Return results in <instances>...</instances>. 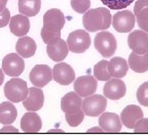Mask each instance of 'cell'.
<instances>
[{"label":"cell","instance_id":"1","mask_svg":"<svg viewBox=\"0 0 148 138\" xmlns=\"http://www.w3.org/2000/svg\"><path fill=\"white\" fill-rule=\"evenodd\" d=\"M83 27L88 32H98V31L108 30L112 24V18L109 9L99 7V8L88 9L82 18Z\"/></svg>","mask_w":148,"mask_h":138},{"label":"cell","instance_id":"2","mask_svg":"<svg viewBox=\"0 0 148 138\" xmlns=\"http://www.w3.org/2000/svg\"><path fill=\"white\" fill-rule=\"evenodd\" d=\"M29 88L26 81L20 78H12L4 85V95L12 103L22 102L28 97Z\"/></svg>","mask_w":148,"mask_h":138},{"label":"cell","instance_id":"3","mask_svg":"<svg viewBox=\"0 0 148 138\" xmlns=\"http://www.w3.org/2000/svg\"><path fill=\"white\" fill-rule=\"evenodd\" d=\"M94 45H95L97 51L103 57H111L113 56L117 49V41L113 34L108 31H102L98 33L94 39Z\"/></svg>","mask_w":148,"mask_h":138},{"label":"cell","instance_id":"4","mask_svg":"<svg viewBox=\"0 0 148 138\" xmlns=\"http://www.w3.org/2000/svg\"><path fill=\"white\" fill-rule=\"evenodd\" d=\"M107 98L103 95L92 94L82 100V110L88 117H99L106 110Z\"/></svg>","mask_w":148,"mask_h":138},{"label":"cell","instance_id":"5","mask_svg":"<svg viewBox=\"0 0 148 138\" xmlns=\"http://www.w3.org/2000/svg\"><path fill=\"white\" fill-rule=\"evenodd\" d=\"M67 44L69 51L73 53H83L90 46V36L88 31L75 30L69 34Z\"/></svg>","mask_w":148,"mask_h":138},{"label":"cell","instance_id":"6","mask_svg":"<svg viewBox=\"0 0 148 138\" xmlns=\"http://www.w3.org/2000/svg\"><path fill=\"white\" fill-rule=\"evenodd\" d=\"M2 70L5 75L16 78L22 75L25 70V62L18 53H9L2 60Z\"/></svg>","mask_w":148,"mask_h":138},{"label":"cell","instance_id":"7","mask_svg":"<svg viewBox=\"0 0 148 138\" xmlns=\"http://www.w3.org/2000/svg\"><path fill=\"white\" fill-rule=\"evenodd\" d=\"M136 23V16L130 10H120L116 12L112 18V24L114 30L118 33H129L132 32Z\"/></svg>","mask_w":148,"mask_h":138},{"label":"cell","instance_id":"8","mask_svg":"<svg viewBox=\"0 0 148 138\" xmlns=\"http://www.w3.org/2000/svg\"><path fill=\"white\" fill-rule=\"evenodd\" d=\"M29 79L33 86L42 88L53 80V70L47 64H37L31 70Z\"/></svg>","mask_w":148,"mask_h":138},{"label":"cell","instance_id":"9","mask_svg":"<svg viewBox=\"0 0 148 138\" xmlns=\"http://www.w3.org/2000/svg\"><path fill=\"white\" fill-rule=\"evenodd\" d=\"M98 87L97 79L90 75L80 76L74 80V91L80 97H88L90 95L95 94Z\"/></svg>","mask_w":148,"mask_h":138},{"label":"cell","instance_id":"10","mask_svg":"<svg viewBox=\"0 0 148 138\" xmlns=\"http://www.w3.org/2000/svg\"><path fill=\"white\" fill-rule=\"evenodd\" d=\"M127 44L133 52L145 54L148 52V33L143 30L133 31L127 37Z\"/></svg>","mask_w":148,"mask_h":138},{"label":"cell","instance_id":"11","mask_svg":"<svg viewBox=\"0 0 148 138\" xmlns=\"http://www.w3.org/2000/svg\"><path fill=\"white\" fill-rule=\"evenodd\" d=\"M53 79L61 85H70L75 80V72L70 64L58 62L53 69Z\"/></svg>","mask_w":148,"mask_h":138},{"label":"cell","instance_id":"12","mask_svg":"<svg viewBox=\"0 0 148 138\" xmlns=\"http://www.w3.org/2000/svg\"><path fill=\"white\" fill-rule=\"evenodd\" d=\"M103 93L106 98L111 99V100H118L123 98L127 93L125 83L120 79L111 78L105 83Z\"/></svg>","mask_w":148,"mask_h":138},{"label":"cell","instance_id":"13","mask_svg":"<svg viewBox=\"0 0 148 138\" xmlns=\"http://www.w3.org/2000/svg\"><path fill=\"white\" fill-rule=\"evenodd\" d=\"M98 123L105 133H117L121 131L123 128V123L120 121L119 116L110 112H104L101 114Z\"/></svg>","mask_w":148,"mask_h":138},{"label":"cell","instance_id":"14","mask_svg":"<svg viewBox=\"0 0 148 138\" xmlns=\"http://www.w3.org/2000/svg\"><path fill=\"white\" fill-rule=\"evenodd\" d=\"M61 110L65 115L78 113L82 110V99L75 91L68 92L61 99Z\"/></svg>","mask_w":148,"mask_h":138},{"label":"cell","instance_id":"15","mask_svg":"<svg viewBox=\"0 0 148 138\" xmlns=\"http://www.w3.org/2000/svg\"><path fill=\"white\" fill-rule=\"evenodd\" d=\"M65 25L64 14L58 8H51L44 14L43 27L51 31H61Z\"/></svg>","mask_w":148,"mask_h":138},{"label":"cell","instance_id":"16","mask_svg":"<svg viewBox=\"0 0 148 138\" xmlns=\"http://www.w3.org/2000/svg\"><path fill=\"white\" fill-rule=\"evenodd\" d=\"M44 103V94L41 88L32 86L29 88L28 97L23 101V106L28 112H37L42 108Z\"/></svg>","mask_w":148,"mask_h":138},{"label":"cell","instance_id":"17","mask_svg":"<svg viewBox=\"0 0 148 138\" xmlns=\"http://www.w3.org/2000/svg\"><path fill=\"white\" fill-rule=\"evenodd\" d=\"M120 121L125 127L127 129H134L137 121L143 118V110L140 106L136 104H131L127 106L121 110L120 114Z\"/></svg>","mask_w":148,"mask_h":138},{"label":"cell","instance_id":"18","mask_svg":"<svg viewBox=\"0 0 148 138\" xmlns=\"http://www.w3.org/2000/svg\"><path fill=\"white\" fill-rule=\"evenodd\" d=\"M46 53L51 60L56 62H61L66 58L69 53V47H68L67 41L60 38L56 42L47 44L46 46Z\"/></svg>","mask_w":148,"mask_h":138},{"label":"cell","instance_id":"19","mask_svg":"<svg viewBox=\"0 0 148 138\" xmlns=\"http://www.w3.org/2000/svg\"><path fill=\"white\" fill-rule=\"evenodd\" d=\"M42 128V121L36 112H28L21 119V129L26 133H37Z\"/></svg>","mask_w":148,"mask_h":138},{"label":"cell","instance_id":"20","mask_svg":"<svg viewBox=\"0 0 148 138\" xmlns=\"http://www.w3.org/2000/svg\"><path fill=\"white\" fill-rule=\"evenodd\" d=\"M9 29L14 36L21 38V37L26 36L30 30V21L28 16L24 14H16L10 18Z\"/></svg>","mask_w":148,"mask_h":138},{"label":"cell","instance_id":"21","mask_svg":"<svg viewBox=\"0 0 148 138\" xmlns=\"http://www.w3.org/2000/svg\"><path fill=\"white\" fill-rule=\"evenodd\" d=\"M37 49L36 42L33 40V38L28 36L21 37L18 40L16 44V50L18 55H21L22 57L29 58L32 57L35 54Z\"/></svg>","mask_w":148,"mask_h":138},{"label":"cell","instance_id":"22","mask_svg":"<svg viewBox=\"0 0 148 138\" xmlns=\"http://www.w3.org/2000/svg\"><path fill=\"white\" fill-rule=\"evenodd\" d=\"M108 70L112 78L121 79L125 77L129 71V64L123 57L115 56L109 60Z\"/></svg>","mask_w":148,"mask_h":138},{"label":"cell","instance_id":"23","mask_svg":"<svg viewBox=\"0 0 148 138\" xmlns=\"http://www.w3.org/2000/svg\"><path fill=\"white\" fill-rule=\"evenodd\" d=\"M18 117V110L12 101L0 103V124L12 125Z\"/></svg>","mask_w":148,"mask_h":138},{"label":"cell","instance_id":"24","mask_svg":"<svg viewBox=\"0 0 148 138\" xmlns=\"http://www.w3.org/2000/svg\"><path fill=\"white\" fill-rule=\"evenodd\" d=\"M127 64L129 68H131L135 73H145L148 71V52L145 54H137L132 51L129 55Z\"/></svg>","mask_w":148,"mask_h":138},{"label":"cell","instance_id":"25","mask_svg":"<svg viewBox=\"0 0 148 138\" xmlns=\"http://www.w3.org/2000/svg\"><path fill=\"white\" fill-rule=\"evenodd\" d=\"M41 0H18V12L26 16H35L40 12Z\"/></svg>","mask_w":148,"mask_h":138},{"label":"cell","instance_id":"26","mask_svg":"<svg viewBox=\"0 0 148 138\" xmlns=\"http://www.w3.org/2000/svg\"><path fill=\"white\" fill-rule=\"evenodd\" d=\"M108 64L109 62L106 60H102L96 64V66L94 67V77L97 80L107 82V81L112 78L110 73H109Z\"/></svg>","mask_w":148,"mask_h":138},{"label":"cell","instance_id":"27","mask_svg":"<svg viewBox=\"0 0 148 138\" xmlns=\"http://www.w3.org/2000/svg\"><path fill=\"white\" fill-rule=\"evenodd\" d=\"M40 35H41L42 41L47 45L56 42L61 38V31H51L47 30L46 28L42 27L41 31H40Z\"/></svg>","mask_w":148,"mask_h":138},{"label":"cell","instance_id":"28","mask_svg":"<svg viewBox=\"0 0 148 138\" xmlns=\"http://www.w3.org/2000/svg\"><path fill=\"white\" fill-rule=\"evenodd\" d=\"M101 1L108 8L114 9V10H121L123 8H127L130 4H132L134 0H101Z\"/></svg>","mask_w":148,"mask_h":138},{"label":"cell","instance_id":"29","mask_svg":"<svg viewBox=\"0 0 148 138\" xmlns=\"http://www.w3.org/2000/svg\"><path fill=\"white\" fill-rule=\"evenodd\" d=\"M136 97L138 102L141 106L148 108V82H144L143 84L139 86L136 93Z\"/></svg>","mask_w":148,"mask_h":138},{"label":"cell","instance_id":"30","mask_svg":"<svg viewBox=\"0 0 148 138\" xmlns=\"http://www.w3.org/2000/svg\"><path fill=\"white\" fill-rule=\"evenodd\" d=\"M71 7L77 14H86L90 7V0H71Z\"/></svg>","mask_w":148,"mask_h":138},{"label":"cell","instance_id":"31","mask_svg":"<svg viewBox=\"0 0 148 138\" xmlns=\"http://www.w3.org/2000/svg\"><path fill=\"white\" fill-rule=\"evenodd\" d=\"M84 113L83 110H81L80 112L76 114H71V115H65V119H66V122L68 123L70 127H77L82 123V121L84 120Z\"/></svg>","mask_w":148,"mask_h":138},{"label":"cell","instance_id":"32","mask_svg":"<svg viewBox=\"0 0 148 138\" xmlns=\"http://www.w3.org/2000/svg\"><path fill=\"white\" fill-rule=\"evenodd\" d=\"M136 18L139 28L148 33V7H145L142 10H140Z\"/></svg>","mask_w":148,"mask_h":138},{"label":"cell","instance_id":"33","mask_svg":"<svg viewBox=\"0 0 148 138\" xmlns=\"http://www.w3.org/2000/svg\"><path fill=\"white\" fill-rule=\"evenodd\" d=\"M133 130L136 133H148V118L143 117L138 120Z\"/></svg>","mask_w":148,"mask_h":138},{"label":"cell","instance_id":"34","mask_svg":"<svg viewBox=\"0 0 148 138\" xmlns=\"http://www.w3.org/2000/svg\"><path fill=\"white\" fill-rule=\"evenodd\" d=\"M10 12H9L8 8L5 7L2 12H0V28H4L10 22Z\"/></svg>","mask_w":148,"mask_h":138},{"label":"cell","instance_id":"35","mask_svg":"<svg viewBox=\"0 0 148 138\" xmlns=\"http://www.w3.org/2000/svg\"><path fill=\"white\" fill-rule=\"evenodd\" d=\"M145 7H148V0H138L136 3H135L134 6V14L135 16L138 14V12L140 10H142Z\"/></svg>","mask_w":148,"mask_h":138},{"label":"cell","instance_id":"36","mask_svg":"<svg viewBox=\"0 0 148 138\" xmlns=\"http://www.w3.org/2000/svg\"><path fill=\"white\" fill-rule=\"evenodd\" d=\"M18 130L12 125H4V127L0 129V133H18Z\"/></svg>","mask_w":148,"mask_h":138},{"label":"cell","instance_id":"37","mask_svg":"<svg viewBox=\"0 0 148 138\" xmlns=\"http://www.w3.org/2000/svg\"><path fill=\"white\" fill-rule=\"evenodd\" d=\"M88 133H105L104 130L101 128L100 126H96V127H92L88 130Z\"/></svg>","mask_w":148,"mask_h":138},{"label":"cell","instance_id":"38","mask_svg":"<svg viewBox=\"0 0 148 138\" xmlns=\"http://www.w3.org/2000/svg\"><path fill=\"white\" fill-rule=\"evenodd\" d=\"M7 0H0V12H2L3 9L6 7Z\"/></svg>","mask_w":148,"mask_h":138},{"label":"cell","instance_id":"39","mask_svg":"<svg viewBox=\"0 0 148 138\" xmlns=\"http://www.w3.org/2000/svg\"><path fill=\"white\" fill-rule=\"evenodd\" d=\"M3 81H4V72L2 69H0V86L3 84Z\"/></svg>","mask_w":148,"mask_h":138},{"label":"cell","instance_id":"40","mask_svg":"<svg viewBox=\"0 0 148 138\" xmlns=\"http://www.w3.org/2000/svg\"><path fill=\"white\" fill-rule=\"evenodd\" d=\"M49 133H64V131L62 129H51Z\"/></svg>","mask_w":148,"mask_h":138}]
</instances>
